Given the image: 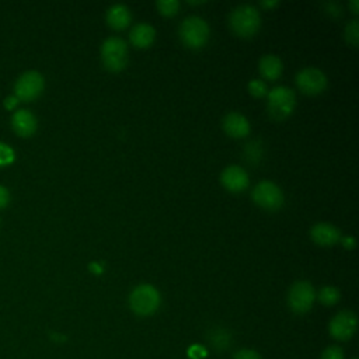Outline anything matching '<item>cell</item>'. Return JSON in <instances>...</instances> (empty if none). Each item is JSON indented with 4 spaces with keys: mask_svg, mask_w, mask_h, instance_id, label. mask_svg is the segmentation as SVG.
Here are the masks:
<instances>
[{
    "mask_svg": "<svg viewBox=\"0 0 359 359\" xmlns=\"http://www.w3.org/2000/svg\"><path fill=\"white\" fill-rule=\"evenodd\" d=\"M229 24L232 31L241 38L254 37L261 27V15L251 5H241L230 13Z\"/></svg>",
    "mask_w": 359,
    "mask_h": 359,
    "instance_id": "1",
    "label": "cell"
},
{
    "mask_svg": "<svg viewBox=\"0 0 359 359\" xmlns=\"http://www.w3.org/2000/svg\"><path fill=\"white\" fill-rule=\"evenodd\" d=\"M162 303V296L157 288L149 283L138 285L129 295L131 310L142 317L155 314Z\"/></svg>",
    "mask_w": 359,
    "mask_h": 359,
    "instance_id": "2",
    "label": "cell"
},
{
    "mask_svg": "<svg viewBox=\"0 0 359 359\" xmlns=\"http://www.w3.org/2000/svg\"><path fill=\"white\" fill-rule=\"evenodd\" d=\"M180 40L190 50H201L204 48L211 36V30L208 23L197 16L187 17L180 26Z\"/></svg>",
    "mask_w": 359,
    "mask_h": 359,
    "instance_id": "3",
    "label": "cell"
},
{
    "mask_svg": "<svg viewBox=\"0 0 359 359\" xmlns=\"http://www.w3.org/2000/svg\"><path fill=\"white\" fill-rule=\"evenodd\" d=\"M267 99V110L274 120L282 121L293 114L296 107V96L292 89L286 86L274 87L268 92Z\"/></svg>",
    "mask_w": 359,
    "mask_h": 359,
    "instance_id": "4",
    "label": "cell"
},
{
    "mask_svg": "<svg viewBox=\"0 0 359 359\" xmlns=\"http://www.w3.org/2000/svg\"><path fill=\"white\" fill-rule=\"evenodd\" d=\"M128 45L120 37H110L101 45V62L108 72L118 73L128 65Z\"/></svg>",
    "mask_w": 359,
    "mask_h": 359,
    "instance_id": "5",
    "label": "cell"
},
{
    "mask_svg": "<svg viewBox=\"0 0 359 359\" xmlns=\"http://www.w3.org/2000/svg\"><path fill=\"white\" fill-rule=\"evenodd\" d=\"M253 201L255 205H258L260 208L265 209V211H278L282 208L283 205V192L282 190L272 181L264 180L261 183H258L254 190H253Z\"/></svg>",
    "mask_w": 359,
    "mask_h": 359,
    "instance_id": "6",
    "label": "cell"
},
{
    "mask_svg": "<svg viewBox=\"0 0 359 359\" xmlns=\"http://www.w3.org/2000/svg\"><path fill=\"white\" fill-rule=\"evenodd\" d=\"M316 300L314 286L307 281L295 282L288 292V306L296 314L307 313Z\"/></svg>",
    "mask_w": 359,
    "mask_h": 359,
    "instance_id": "7",
    "label": "cell"
},
{
    "mask_svg": "<svg viewBox=\"0 0 359 359\" xmlns=\"http://www.w3.org/2000/svg\"><path fill=\"white\" fill-rule=\"evenodd\" d=\"M327 76L317 68H304L296 75L297 89L307 96H318L327 89Z\"/></svg>",
    "mask_w": 359,
    "mask_h": 359,
    "instance_id": "8",
    "label": "cell"
},
{
    "mask_svg": "<svg viewBox=\"0 0 359 359\" xmlns=\"http://www.w3.org/2000/svg\"><path fill=\"white\" fill-rule=\"evenodd\" d=\"M358 318L351 310L338 311L328 324L330 335L337 341H348L356 331Z\"/></svg>",
    "mask_w": 359,
    "mask_h": 359,
    "instance_id": "9",
    "label": "cell"
},
{
    "mask_svg": "<svg viewBox=\"0 0 359 359\" xmlns=\"http://www.w3.org/2000/svg\"><path fill=\"white\" fill-rule=\"evenodd\" d=\"M44 86V78L38 72H27L16 83V97L23 101H33L41 96Z\"/></svg>",
    "mask_w": 359,
    "mask_h": 359,
    "instance_id": "10",
    "label": "cell"
},
{
    "mask_svg": "<svg viewBox=\"0 0 359 359\" xmlns=\"http://www.w3.org/2000/svg\"><path fill=\"white\" fill-rule=\"evenodd\" d=\"M220 183L225 190L233 194H240L247 190L250 178L247 171L240 166H229L220 174Z\"/></svg>",
    "mask_w": 359,
    "mask_h": 359,
    "instance_id": "11",
    "label": "cell"
},
{
    "mask_svg": "<svg viewBox=\"0 0 359 359\" xmlns=\"http://www.w3.org/2000/svg\"><path fill=\"white\" fill-rule=\"evenodd\" d=\"M310 239L321 247H331L341 240V232L331 223L320 222L310 229Z\"/></svg>",
    "mask_w": 359,
    "mask_h": 359,
    "instance_id": "12",
    "label": "cell"
},
{
    "mask_svg": "<svg viewBox=\"0 0 359 359\" xmlns=\"http://www.w3.org/2000/svg\"><path fill=\"white\" fill-rule=\"evenodd\" d=\"M223 131L233 139H243L251 131L250 121L243 114L232 111L223 118Z\"/></svg>",
    "mask_w": 359,
    "mask_h": 359,
    "instance_id": "13",
    "label": "cell"
},
{
    "mask_svg": "<svg viewBox=\"0 0 359 359\" xmlns=\"http://www.w3.org/2000/svg\"><path fill=\"white\" fill-rule=\"evenodd\" d=\"M129 40L135 48L146 50L155 43L156 30L148 23H139L132 29L129 34Z\"/></svg>",
    "mask_w": 359,
    "mask_h": 359,
    "instance_id": "14",
    "label": "cell"
},
{
    "mask_svg": "<svg viewBox=\"0 0 359 359\" xmlns=\"http://www.w3.org/2000/svg\"><path fill=\"white\" fill-rule=\"evenodd\" d=\"M131 10L125 5H114L107 12V23L115 31H122L131 24Z\"/></svg>",
    "mask_w": 359,
    "mask_h": 359,
    "instance_id": "15",
    "label": "cell"
},
{
    "mask_svg": "<svg viewBox=\"0 0 359 359\" xmlns=\"http://www.w3.org/2000/svg\"><path fill=\"white\" fill-rule=\"evenodd\" d=\"M258 71L264 79L274 82L282 75L283 64L281 58H278L276 55H272V54L264 55L258 62Z\"/></svg>",
    "mask_w": 359,
    "mask_h": 359,
    "instance_id": "16",
    "label": "cell"
},
{
    "mask_svg": "<svg viewBox=\"0 0 359 359\" xmlns=\"http://www.w3.org/2000/svg\"><path fill=\"white\" fill-rule=\"evenodd\" d=\"M13 129L20 136H31L37 131V120L30 111H17L13 115Z\"/></svg>",
    "mask_w": 359,
    "mask_h": 359,
    "instance_id": "17",
    "label": "cell"
},
{
    "mask_svg": "<svg viewBox=\"0 0 359 359\" xmlns=\"http://www.w3.org/2000/svg\"><path fill=\"white\" fill-rule=\"evenodd\" d=\"M244 159L250 164H258L264 157V146L260 141H251L244 148Z\"/></svg>",
    "mask_w": 359,
    "mask_h": 359,
    "instance_id": "18",
    "label": "cell"
},
{
    "mask_svg": "<svg viewBox=\"0 0 359 359\" xmlns=\"http://www.w3.org/2000/svg\"><path fill=\"white\" fill-rule=\"evenodd\" d=\"M316 297L324 306H334L339 302L341 295H339V290L335 286H323L318 290V295H316Z\"/></svg>",
    "mask_w": 359,
    "mask_h": 359,
    "instance_id": "19",
    "label": "cell"
},
{
    "mask_svg": "<svg viewBox=\"0 0 359 359\" xmlns=\"http://www.w3.org/2000/svg\"><path fill=\"white\" fill-rule=\"evenodd\" d=\"M156 9L164 17H174L180 10V2L178 0H159Z\"/></svg>",
    "mask_w": 359,
    "mask_h": 359,
    "instance_id": "20",
    "label": "cell"
},
{
    "mask_svg": "<svg viewBox=\"0 0 359 359\" xmlns=\"http://www.w3.org/2000/svg\"><path fill=\"white\" fill-rule=\"evenodd\" d=\"M344 36H345V41L349 45L358 47V43H359V23H358V20H352L345 26Z\"/></svg>",
    "mask_w": 359,
    "mask_h": 359,
    "instance_id": "21",
    "label": "cell"
},
{
    "mask_svg": "<svg viewBox=\"0 0 359 359\" xmlns=\"http://www.w3.org/2000/svg\"><path fill=\"white\" fill-rule=\"evenodd\" d=\"M211 344L213 348H216L218 351H222V349H226L227 345L230 344V335L227 331L225 330H216L212 332V337H211Z\"/></svg>",
    "mask_w": 359,
    "mask_h": 359,
    "instance_id": "22",
    "label": "cell"
},
{
    "mask_svg": "<svg viewBox=\"0 0 359 359\" xmlns=\"http://www.w3.org/2000/svg\"><path fill=\"white\" fill-rule=\"evenodd\" d=\"M268 87H267V83L264 80H260V79H254L248 83V93L255 97V99H262L268 94Z\"/></svg>",
    "mask_w": 359,
    "mask_h": 359,
    "instance_id": "23",
    "label": "cell"
},
{
    "mask_svg": "<svg viewBox=\"0 0 359 359\" xmlns=\"http://www.w3.org/2000/svg\"><path fill=\"white\" fill-rule=\"evenodd\" d=\"M320 359H344V351L338 345H330L323 351Z\"/></svg>",
    "mask_w": 359,
    "mask_h": 359,
    "instance_id": "24",
    "label": "cell"
},
{
    "mask_svg": "<svg viewBox=\"0 0 359 359\" xmlns=\"http://www.w3.org/2000/svg\"><path fill=\"white\" fill-rule=\"evenodd\" d=\"M15 160V152L8 146L0 143V166L10 164Z\"/></svg>",
    "mask_w": 359,
    "mask_h": 359,
    "instance_id": "25",
    "label": "cell"
},
{
    "mask_svg": "<svg viewBox=\"0 0 359 359\" xmlns=\"http://www.w3.org/2000/svg\"><path fill=\"white\" fill-rule=\"evenodd\" d=\"M233 359H262V358L257 351L250 348H243L234 353Z\"/></svg>",
    "mask_w": 359,
    "mask_h": 359,
    "instance_id": "26",
    "label": "cell"
},
{
    "mask_svg": "<svg viewBox=\"0 0 359 359\" xmlns=\"http://www.w3.org/2000/svg\"><path fill=\"white\" fill-rule=\"evenodd\" d=\"M325 12H327V15H330L332 17H341V15H342V10H341L339 5H337V3H327Z\"/></svg>",
    "mask_w": 359,
    "mask_h": 359,
    "instance_id": "27",
    "label": "cell"
},
{
    "mask_svg": "<svg viewBox=\"0 0 359 359\" xmlns=\"http://www.w3.org/2000/svg\"><path fill=\"white\" fill-rule=\"evenodd\" d=\"M9 201H10L9 191H8L5 187L0 185V209L5 208V206H8Z\"/></svg>",
    "mask_w": 359,
    "mask_h": 359,
    "instance_id": "28",
    "label": "cell"
},
{
    "mask_svg": "<svg viewBox=\"0 0 359 359\" xmlns=\"http://www.w3.org/2000/svg\"><path fill=\"white\" fill-rule=\"evenodd\" d=\"M341 243H342V246H344V248H346V250H353L355 248V239L352 237V236H344V237H341V240H339Z\"/></svg>",
    "mask_w": 359,
    "mask_h": 359,
    "instance_id": "29",
    "label": "cell"
},
{
    "mask_svg": "<svg viewBox=\"0 0 359 359\" xmlns=\"http://www.w3.org/2000/svg\"><path fill=\"white\" fill-rule=\"evenodd\" d=\"M17 103H19V99H17V97H9V99L5 101V106H6V108L13 110V108L17 106Z\"/></svg>",
    "mask_w": 359,
    "mask_h": 359,
    "instance_id": "30",
    "label": "cell"
},
{
    "mask_svg": "<svg viewBox=\"0 0 359 359\" xmlns=\"http://www.w3.org/2000/svg\"><path fill=\"white\" fill-rule=\"evenodd\" d=\"M349 9L353 15H358L359 13V0H352V2L349 3Z\"/></svg>",
    "mask_w": 359,
    "mask_h": 359,
    "instance_id": "31",
    "label": "cell"
},
{
    "mask_svg": "<svg viewBox=\"0 0 359 359\" xmlns=\"http://www.w3.org/2000/svg\"><path fill=\"white\" fill-rule=\"evenodd\" d=\"M90 271L94 274H101L103 272V265H100L99 262H92L90 264Z\"/></svg>",
    "mask_w": 359,
    "mask_h": 359,
    "instance_id": "32",
    "label": "cell"
},
{
    "mask_svg": "<svg viewBox=\"0 0 359 359\" xmlns=\"http://www.w3.org/2000/svg\"><path fill=\"white\" fill-rule=\"evenodd\" d=\"M261 6L265 8V9H272V8L278 6V2H262Z\"/></svg>",
    "mask_w": 359,
    "mask_h": 359,
    "instance_id": "33",
    "label": "cell"
},
{
    "mask_svg": "<svg viewBox=\"0 0 359 359\" xmlns=\"http://www.w3.org/2000/svg\"><path fill=\"white\" fill-rule=\"evenodd\" d=\"M353 359H356V358H353Z\"/></svg>",
    "mask_w": 359,
    "mask_h": 359,
    "instance_id": "34",
    "label": "cell"
}]
</instances>
